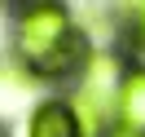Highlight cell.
Returning a JSON list of instances; mask_svg holds the SVG:
<instances>
[{
  "instance_id": "cell-2",
  "label": "cell",
  "mask_w": 145,
  "mask_h": 137,
  "mask_svg": "<svg viewBox=\"0 0 145 137\" xmlns=\"http://www.w3.org/2000/svg\"><path fill=\"white\" fill-rule=\"evenodd\" d=\"M27 137H84V128H79V119H75L71 102H66L62 93H53V97H40L35 106H31Z\"/></svg>"
},
{
  "instance_id": "cell-3",
  "label": "cell",
  "mask_w": 145,
  "mask_h": 137,
  "mask_svg": "<svg viewBox=\"0 0 145 137\" xmlns=\"http://www.w3.org/2000/svg\"><path fill=\"white\" fill-rule=\"evenodd\" d=\"M114 128H127V133L145 137V71H127L123 89H119V102H114Z\"/></svg>"
},
{
  "instance_id": "cell-5",
  "label": "cell",
  "mask_w": 145,
  "mask_h": 137,
  "mask_svg": "<svg viewBox=\"0 0 145 137\" xmlns=\"http://www.w3.org/2000/svg\"><path fill=\"white\" fill-rule=\"evenodd\" d=\"M0 137H9V128H5V124H0Z\"/></svg>"
},
{
  "instance_id": "cell-4",
  "label": "cell",
  "mask_w": 145,
  "mask_h": 137,
  "mask_svg": "<svg viewBox=\"0 0 145 137\" xmlns=\"http://www.w3.org/2000/svg\"><path fill=\"white\" fill-rule=\"evenodd\" d=\"M106 137H141V133H127V128H110Z\"/></svg>"
},
{
  "instance_id": "cell-1",
  "label": "cell",
  "mask_w": 145,
  "mask_h": 137,
  "mask_svg": "<svg viewBox=\"0 0 145 137\" xmlns=\"http://www.w3.org/2000/svg\"><path fill=\"white\" fill-rule=\"evenodd\" d=\"M92 40L84 22L57 0H31L13 9L9 22V62L31 84H66L79 75Z\"/></svg>"
}]
</instances>
